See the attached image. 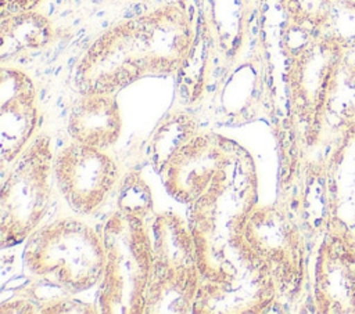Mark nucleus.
I'll return each mask as SVG.
<instances>
[{
	"label": "nucleus",
	"mask_w": 355,
	"mask_h": 314,
	"mask_svg": "<svg viewBox=\"0 0 355 314\" xmlns=\"http://www.w3.org/2000/svg\"><path fill=\"white\" fill-rule=\"evenodd\" d=\"M154 268L146 290V308L157 314H186L194 307L201 275L189 221L172 212L150 219Z\"/></svg>",
	"instance_id": "6"
},
{
	"label": "nucleus",
	"mask_w": 355,
	"mask_h": 314,
	"mask_svg": "<svg viewBox=\"0 0 355 314\" xmlns=\"http://www.w3.org/2000/svg\"><path fill=\"white\" fill-rule=\"evenodd\" d=\"M54 37L51 21L31 10L1 17L0 59L3 64L47 47Z\"/></svg>",
	"instance_id": "15"
},
{
	"label": "nucleus",
	"mask_w": 355,
	"mask_h": 314,
	"mask_svg": "<svg viewBox=\"0 0 355 314\" xmlns=\"http://www.w3.org/2000/svg\"><path fill=\"white\" fill-rule=\"evenodd\" d=\"M198 131L197 120L186 112H173L165 116L155 127L148 144L153 167L159 173L173 152Z\"/></svg>",
	"instance_id": "16"
},
{
	"label": "nucleus",
	"mask_w": 355,
	"mask_h": 314,
	"mask_svg": "<svg viewBox=\"0 0 355 314\" xmlns=\"http://www.w3.org/2000/svg\"><path fill=\"white\" fill-rule=\"evenodd\" d=\"M313 300L318 313H355V246L338 232H330L315 261Z\"/></svg>",
	"instance_id": "13"
},
{
	"label": "nucleus",
	"mask_w": 355,
	"mask_h": 314,
	"mask_svg": "<svg viewBox=\"0 0 355 314\" xmlns=\"http://www.w3.org/2000/svg\"><path fill=\"white\" fill-rule=\"evenodd\" d=\"M36 313L42 314H67V313H83V314H97L100 313L92 303H85L82 300L73 299L71 296H53L44 300L36 299Z\"/></svg>",
	"instance_id": "19"
},
{
	"label": "nucleus",
	"mask_w": 355,
	"mask_h": 314,
	"mask_svg": "<svg viewBox=\"0 0 355 314\" xmlns=\"http://www.w3.org/2000/svg\"><path fill=\"white\" fill-rule=\"evenodd\" d=\"M258 203V180L252 158L240 145L232 160L215 176L207 191L190 203L189 224L198 263L220 252L243 235L245 221Z\"/></svg>",
	"instance_id": "5"
},
{
	"label": "nucleus",
	"mask_w": 355,
	"mask_h": 314,
	"mask_svg": "<svg viewBox=\"0 0 355 314\" xmlns=\"http://www.w3.org/2000/svg\"><path fill=\"white\" fill-rule=\"evenodd\" d=\"M243 237L273 277L280 296L295 295L304 278V241L287 210L257 203Z\"/></svg>",
	"instance_id": "9"
},
{
	"label": "nucleus",
	"mask_w": 355,
	"mask_h": 314,
	"mask_svg": "<svg viewBox=\"0 0 355 314\" xmlns=\"http://www.w3.org/2000/svg\"><path fill=\"white\" fill-rule=\"evenodd\" d=\"M333 0H284L290 24L305 32L322 29L330 19Z\"/></svg>",
	"instance_id": "18"
},
{
	"label": "nucleus",
	"mask_w": 355,
	"mask_h": 314,
	"mask_svg": "<svg viewBox=\"0 0 355 314\" xmlns=\"http://www.w3.org/2000/svg\"><path fill=\"white\" fill-rule=\"evenodd\" d=\"M345 54L347 43L336 35H313L290 54L286 68L288 105L308 137L322 122Z\"/></svg>",
	"instance_id": "8"
},
{
	"label": "nucleus",
	"mask_w": 355,
	"mask_h": 314,
	"mask_svg": "<svg viewBox=\"0 0 355 314\" xmlns=\"http://www.w3.org/2000/svg\"><path fill=\"white\" fill-rule=\"evenodd\" d=\"M237 148L239 144L212 130L196 133L173 152L159 172L169 196L180 203H193L232 160Z\"/></svg>",
	"instance_id": "11"
},
{
	"label": "nucleus",
	"mask_w": 355,
	"mask_h": 314,
	"mask_svg": "<svg viewBox=\"0 0 355 314\" xmlns=\"http://www.w3.org/2000/svg\"><path fill=\"white\" fill-rule=\"evenodd\" d=\"M105 263L97 308L103 314H143L154 259L146 220L116 209L101 230Z\"/></svg>",
	"instance_id": "4"
},
{
	"label": "nucleus",
	"mask_w": 355,
	"mask_h": 314,
	"mask_svg": "<svg viewBox=\"0 0 355 314\" xmlns=\"http://www.w3.org/2000/svg\"><path fill=\"white\" fill-rule=\"evenodd\" d=\"M198 270L193 314H262L280 296L273 277L243 235L198 263Z\"/></svg>",
	"instance_id": "3"
},
{
	"label": "nucleus",
	"mask_w": 355,
	"mask_h": 314,
	"mask_svg": "<svg viewBox=\"0 0 355 314\" xmlns=\"http://www.w3.org/2000/svg\"><path fill=\"white\" fill-rule=\"evenodd\" d=\"M53 173L61 196L78 214L97 212L119 181L118 165L105 149L76 141L54 154Z\"/></svg>",
	"instance_id": "10"
},
{
	"label": "nucleus",
	"mask_w": 355,
	"mask_h": 314,
	"mask_svg": "<svg viewBox=\"0 0 355 314\" xmlns=\"http://www.w3.org/2000/svg\"><path fill=\"white\" fill-rule=\"evenodd\" d=\"M118 209L146 221L154 216L150 188L137 172H129L122 178L118 195Z\"/></svg>",
	"instance_id": "17"
},
{
	"label": "nucleus",
	"mask_w": 355,
	"mask_h": 314,
	"mask_svg": "<svg viewBox=\"0 0 355 314\" xmlns=\"http://www.w3.org/2000/svg\"><path fill=\"white\" fill-rule=\"evenodd\" d=\"M22 260L33 278L68 295L85 292L100 284L104 271L101 231L73 217L57 219L26 239Z\"/></svg>",
	"instance_id": "2"
},
{
	"label": "nucleus",
	"mask_w": 355,
	"mask_h": 314,
	"mask_svg": "<svg viewBox=\"0 0 355 314\" xmlns=\"http://www.w3.org/2000/svg\"><path fill=\"white\" fill-rule=\"evenodd\" d=\"M67 130L72 141L108 149L122 133V115L115 94H82L71 107Z\"/></svg>",
	"instance_id": "14"
},
{
	"label": "nucleus",
	"mask_w": 355,
	"mask_h": 314,
	"mask_svg": "<svg viewBox=\"0 0 355 314\" xmlns=\"http://www.w3.org/2000/svg\"><path fill=\"white\" fill-rule=\"evenodd\" d=\"M39 105L33 80L15 66L0 71V152L3 169L11 165L35 138Z\"/></svg>",
	"instance_id": "12"
},
{
	"label": "nucleus",
	"mask_w": 355,
	"mask_h": 314,
	"mask_svg": "<svg viewBox=\"0 0 355 314\" xmlns=\"http://www.w3.org/2000/svg\"><path fill=\"white\" fill-rule=\"evenodd\" d=\"M345 4H348V6H354L355 7V0H343Z\"/></svg>",
	"instance_id": "21"
},
{
	"label": "nucleus",
	"mask_w": 355,
	"mask_h": 314,
	"mask_svg": "<svg viewBox=\"0 0 355 314\" xmlns=\"http://www.w3.org/2000/svg\"><path fill=\"white\" fill-rule=\"evenodd\" d=\"M42 1L43 0H0L1 17L14 12L35 10Z\"/></svg>",
	"instance_id": "20"
},
{
	"label": "nucleus",
	"mask_w": 355,
	"mask_h": 314,
	"mask_svg": "<svg viewBox=\"0 0 355 314\" xmlns=\"http://www.w3.org/2000/svg\"><path fill=\"white\" fill-rule=\"evenodd\" d=\"M189 12L176 3L119 21L86 48L76 64L80 94L118 90L148 76L176 73L193 44Z\"/></svg>",
	"instance_id": "1"
},
{
	"label": "nucleus",
	"mask_w": 355,
	"mask_h": 314,
	"mask_svg": "<svg viewBox=\"0 0 355 314\" xmlns=\"http://www.w3.org/2000/svg\"><path fill=\"white\" fill-rule=\"evenodd\" d=\"M53 163V144L46 133H37L11 163L0 192L3 249L22 243L40 227L51 198Z\"/></svg>",
	"instance_id": "7"
}]
</instances>
